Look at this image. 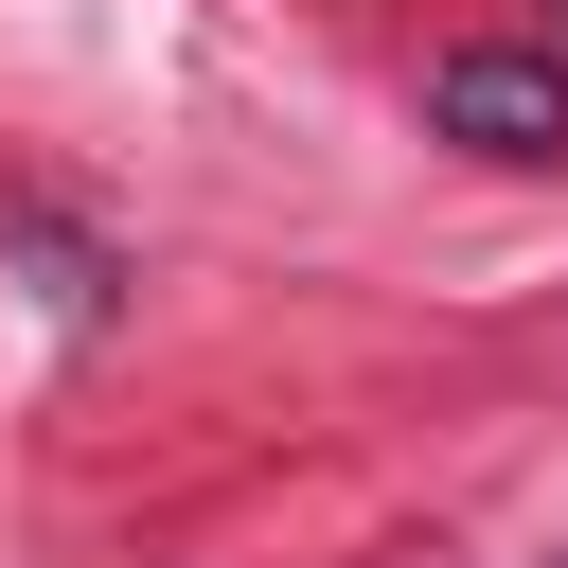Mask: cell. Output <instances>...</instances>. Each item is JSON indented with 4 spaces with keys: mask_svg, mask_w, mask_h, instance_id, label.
I'll return each instance as SVG.
<instances>
[{
    "mask_svg": "<svg viewBox=\"0 0 568 568\" xmlns=\"http://www.w3.org/2000/svg\"><path fill=\"white\" fill-rule=\"evenodd\" d=\"M426 124L479 142V160H568V71L550 53H444L426 71Z\"/></svg>",
    "mask_w": 568,
    "mask_h": 568,
    "instance_id": "1",
    "label": "cell"
}]
</instances>
